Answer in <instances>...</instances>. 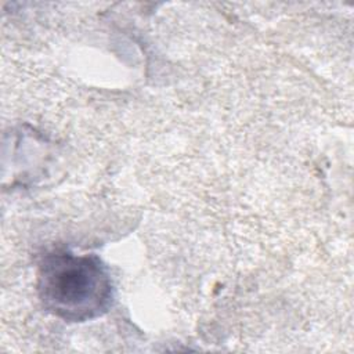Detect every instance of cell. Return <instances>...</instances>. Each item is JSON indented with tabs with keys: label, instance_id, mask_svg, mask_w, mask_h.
I'll use <instances>...</instances> for the list:
<instances>
[{
	"label": "cell",
	"instance_id": "obj_1",
	"mask_svg": "<svg viewBox=\"0 0 354 354\" xmlns=\"http://www.w3.org/2000/svg\"><path fill=\"white\" fill-rule=\"evenodd\" d=\"M37 289L48 311L66 321H86L108 310L112 299L109 274L94 254L53 253L39 267Z\"/></svg>",
	"mask_w": 354,
	"mask_h": 354
}]
</instances>
